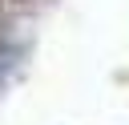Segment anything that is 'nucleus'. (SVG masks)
Instances as JSON below:
<instances>
[]
</instances>
